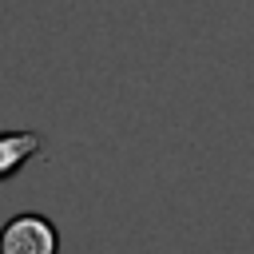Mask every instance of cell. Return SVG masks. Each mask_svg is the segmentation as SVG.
<instances>
[{
	"label": "cell",
	"instance_id": "cell-1",
	"mask_svg": "<svg viewBox=\"0 0 254 254\" xmlns=\"http://www.w3.org/2000/svg\"><path fill=\"white\" fill-rule=\"evenodd\" d=\"M0 254H60V230L44 214H16L0 226Z\"/></svg>",
	"mask_w": 254,
	"mask_h": 254
},
{
	"label": "cell",
	"instance_id": "cell-2",
	"mask_svg": "<svg viewBox=\"0 0 254 254\" xmlns=\"http://www.w3.org/2000/svg\"><path fill=\"white\" fill-rule=\"evenodd\" d=\"M36 151H40L36 131H0V179H12Z\"/></svg>",
	"mask_w": 254,
	"mask_h": 254
}]
</instances>
